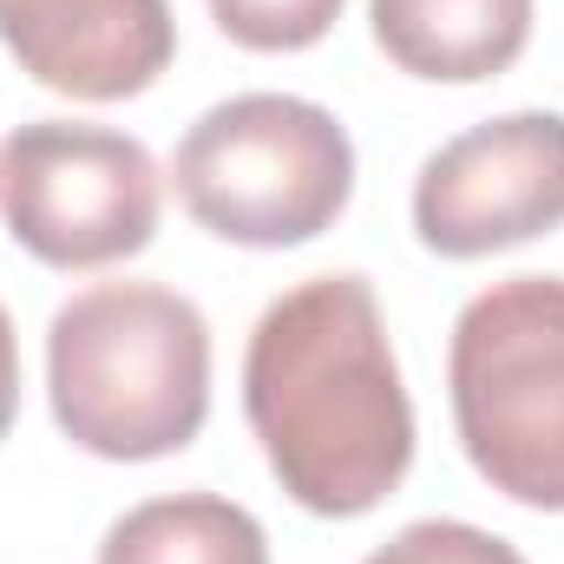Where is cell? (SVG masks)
<instances>
[{"label": "cell", "mask_w": 564, "mask_h": 564, "mask_svg": "<svg viewBox=\"0 0 564 564\" xmlns=\"http://www.w3.org/2000/svg\"><path fill=\"white\" fill-rule=\"evenodd\" d=\"M243 414L282 492L315 519H361L408 479L414 401L375 282L308 276L263 308L243 355Z\"/></svg>", "instance_id": "1"}, {"label": "cell", "mask_w": 564, "mask_h": 564, "mask_svg": "<svg viewBox=\"0 0 564 564\" xmlns=\"http://www.w3.org/2000/svg\"><path fill=\"white\" fill-rule=\"evenodd\" d=\"M46 394L93 459L184 453L210 414V322L164 282H93L46 328Z\"/></svg>", "instance_id": "2"}, {"label": "cell", "mask_w": 564, "mask_h": 564, "mask_svg": "<svg viewBox=\"0 0 564 564\" xmlns=\"http://www.w3.org/2000/svg\"><path fill=\"white\" fill-rule=\"evenodd\" d=\"M446 388L473 473L532 512H564V276L479 289L453 322Z\"/></svg>", "instance_id": "3"}, {"label": "cell", "mask_w": 564, "mask_h": 564, "mask_svg": "<svg viewBox=\"0 0 564 564\" xmlns=\"http://www.w3.org/2000/svg\"><path fill=\"white\" fill-rule=\"evenodd\" d=\"M184 210L243 250H295L335 230L355 197V144L328 106L243 93L210 106L171 158Z\"/></svg>", "instance_id": "4"}, {"label": "cell", "mask_w": 564, "mask_h": 564, "mask_svg": "<svg viewBox=\"0 0 564 564\" xmlns=\"http://www.w3.org/2000/svg\"><path fill=\"white\" fill-rule=\"evenodd\" d=\"M164 177L139 139L112 126L33 119L0 151V217L46 270H106L158 237Z\"/></svg>", "instance_id": "5"}, {"label": "cell", "mask_w": 564, "mask_h": 564, "mask_svg": "<svg viewBox=\"0 0 564 564\" xmlns=\"http://www.w3.org/2000/svg\"><path fill=\"white\" fill-rule=\"evenodd\" d=\"M564 224V112H506L446 139L414 177V230L473 263Z\"/></svg>", "instance_id": "6"}, {"label": "cell", "mask_w": 564, "mask_h": 564, "mask_svg": "<svg viewBox=\"0 0 564 564\" xmlns=\"http://www.w3.org/2000/svg\"><path fill=\"white\" fill-rule=\"evenodd\" d=\"M0 46L46 93L112 106L158 86L177 20L171 0H0Z\"/></svg>", "instance_id": "7"}, {"label": "cell", "mask_w": 564, "mask_h": 564, "mask_svg": "<svg viewBox=\"0 0 564 564\" xmlns=\"http://www.w3.org/2000/svg\"><path fill=\"white\" fill-rule=\"evenodd\" d=\"M375 46L433 86L499 79L532 40V0H368Z\"/></svg>", "instance_id": "8"}, {"label": "cell", "mask_w": 564, "mask_h": 564, "mask_svg": "<svg viewBox=\"0 0 564 564\" xmlns=\"http://www.w3.org/2000/svg\"><path fill=\"white\" fill-rule=\"evenodd\" d=\"M99 564H270V539L217 492H171L112 519Z\"/></svg>", "instance_id": "9"}, {"label": "cell", "mask_w": 564, "mask_h": 564, "mask_svg": "<svg viewBox=\"0 0 564 564\" xmlns=\"http://www.w3.org/2000/svg\"><path fill=\"white\" fill-rule=\"evenodd\" d=\"M210 20L250 53H302L341 20V0H210Z\"/></svg>", "instance_id": "10"}, {"label": "cell", "mask_w": 564, "mask_h": 564, "mask_svg": "<svg viewBox=\"0 0 564 564\" xmlns=\"http://www.w3.org/2000/svg\"><path fill=\"white\" fill-rule=\"evenodd\" d=\"M368 564H525L506 539L479 532V525H459V519H421L408 532H394Z\"/></svg>", "instance_id": "11"}, {"label": "cell", "mask_w": 564, "mask_h": 564, "mask_svg": "<svg viewBox=\"0 0 564 564\" xmlns=\"http://www.w3.org/2000/svg\"><path fill=\"white\" fill-rule=\"evenodd\" d=\"M13 414H20V341H13V322L0 308V440L13 433Z\"/></svg>", "instance_id": "12"}]
</instances>
